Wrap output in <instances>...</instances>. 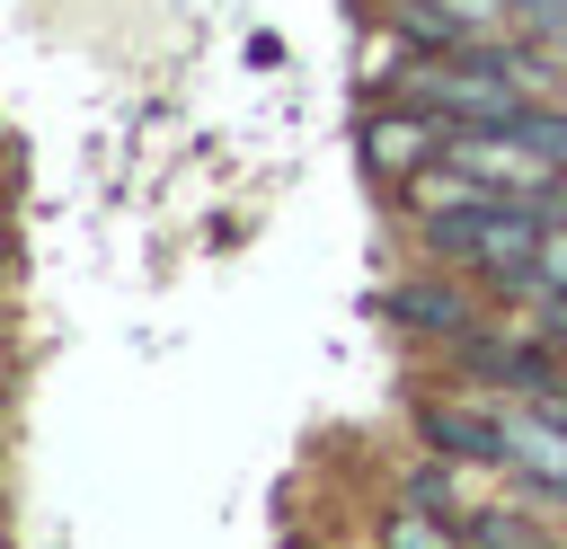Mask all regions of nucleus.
<instances>
[{"label":"nucleus","mask_w":567,"mask_h":549,"mask_svg":"<svg viewBox=\"0 0 567 549\" xmlns=\"http://www.w3.org/2000/svg\"><path fill=\"white\" fill-rule=\"evenodd\" d=\"M390 319L416 328V336H443V345H470V336H478V310H470L452 283H434V274H425V283H399V292H390Z\"/></svg>","instance_id":"nucleus-5"},{"label":"nucleus","mask_w":567,"mask_h":549,"mask_svg":"<svg viewBox=\"0 0 567 549\" xmlns=\"http://www.w3.org/2000/svg\"><path fill=\"white\" fill-rule=\"evenodd\" d=\"M399 97L434 106L443 124H514V115L532 106V89H523L514 71H496V62H470V53H452V62H416V71L399 80Z\"/></svg>","instance_id":"nucleus-2"},{"label":"nucleus","mask_w":567,"mask_h":549,"mask_svg":"<svg viewBox=\"0 0 567 549\" xmlns=\"http://www.w3.org/2000/svg\"><path fill=\"white\" fill-rule=\"evenodd\" d=\"M540 283H567V221L540 230Z\"/></svg>","instance_id":"nucleus-9"},{"label":"nucleus","mask_w":567,"mask_h":549,"mask_svg":"<svg viewBox=\"0 0 567 549\" xmlns=\"http://www.w3.org/2000/svg\"><path fill=\"white\" fill-rule=\"evenodd\" d=\"M443 142H452V124H443L434 106H416V97H399V106L363 115V133H354L363 168H372V177H390V186H408L425 159H443Z\"/></svg>","instance_id":"nucleus-3"},{"label":"nucleus","mask_w":567,"mask_h":549,"mask_svg":"<svg viewBox=\"0 0 567 549\" xmlns=\"http://www.w3.org/2000/svg\"><path fill=\"white\" fill-rule=\"evenodd\" d=\"M425 221V248L452 257V266H478L487 283L505 292H540V204L523 195H478V204H452V213H416Z\"/></svg>","instance_id":"nucleus-1"},{"label":"nucleus","mask_w":567,"mask_h":549,"mask_svg":"<svg viewBox=\"0 0 567 549\" xmlns=\"http://www.w3.org/2000/svg\"><path fill=\"white\" fill-rule=\"evenodd\" d=\"M505 133H523V142H532L540 159H558V168H567V115H558V106H523V115H514Z\"/></svg>","instance_id":"nucleus-7"},{"label":"nucleus","mask_w":567,"mask_h":549,"mask_svg":"<svg viewBox=\"0 0 567 549\" xmlns=\"http://www.w3.org/2000/svg\"><path fill=\"white\" fill-rule=\"evenodd\" d=\"M381 549H470V522L461 514H434V505H399L381 522Z\"/></svg>","instance_id":"nucleus-6"},{"label":"nucleus","mask_w":567,"mask_h":549,"mask_svg":"<svg viewBox=\"0 0 567 549\" xmlns=\"http://www.w3.org/2000/svg\"><path fill=\"white\" fill-rule=\"evenodd\" d=\"M416 425H425V452H443V460H478V469H505V407L434 398Z\"/></svg>","instance_id":"nucleus-4"},{"label":"nucleus","mask_w":567,"mask_h":549,"mask_svg":"<svg viewBox=\"0 0 567 549\" xmlns=\"http://www.w3.org/2000/svg\"><path fill=\"white\" fill-rule=\"evenodd\" d=\"M532 407H540V416H558V425H567V381H558V390H540V398H532Z\"/></svg>","instance_id":"nucleus-10"},{"label":"nucleus","mask_w":567,"mask_h":549,"mask_svg":"<svg viewBox=\"0 0 567 549\" xmlns=\"http://www.w3.org/2000/svg\"><path fill=\"white\" fill-rule=\"evenodd\" d=\"M532 301H540V336H549V345H567V283H540Z\"/></svg>","instance_id":"nucleus-8"}]
</instances>
